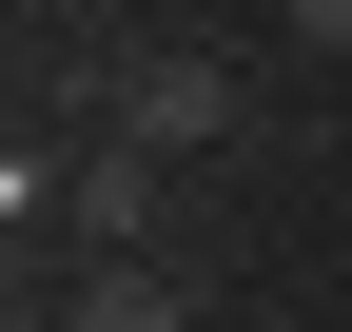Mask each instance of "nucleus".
Listing matches in <instances>:
<instances>
[{
  "label": "nucleus",
  "instance_id": "obj_2",
  "mask_svg": "<svg viewBox=\"0 0 352 332\" xmlns=\"http://www.w3.org/2000/svg\"><path fill=\"white\" fill-rule=\"evenodd\" d=\"M118 137L215 156V137H235V59H215V39H157V59H118Z\"/></svg>",
  "mask_w": 352,
  "mask_h": 332
},
{
  "label": "nucleus",
  "instance_id": "obj_4",
  "mask_svg": "<svg viewBox=\"0 0 352 332\" xmlns=\"http://www.w3.org/2000/svg\"><path fill=\"white\" fill-rule=\"evenodd\" d=\"M274 39H294V59H333V78H352V0H274Z\"/></svg>",
  "mask_w": 352,
  "mask_h": 332
},
{
  "label": "nucleus",
  "instance_id": "obj_3",
  "mask_svg": "<svg viewBox=\"0 0 352 332\" xmlns=\"http://www.w3.org/2000/svg\"><path fill=\"white\" fill-rule=\"evenodd\" d=\"M59 332H196V294H176L157 254H118V274H78V294H59Z\"/></svg>",
  "mask_w": 352,
  "mask_h": 332
},
{
  "label": "nucleus",
  "instance_id": "obj_1",
  "mask_svg": "<svg viewBox=\"0 0 352 332\" xmlns=\"http://www.w3.org/2000/svg\"><path fill=\"white\" fill-rule=\"evenodd\" d=\"M157 215H176V156H157V137H78V176H59V254L118 274V254H157Z\"/></svg>",
  "mask_w": 352,
  "mask_h": 332
}]
</instances>
